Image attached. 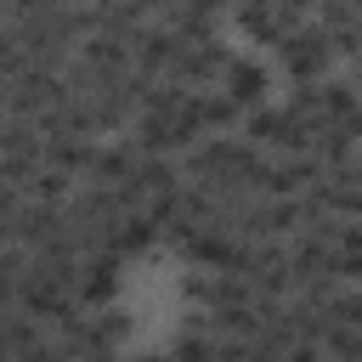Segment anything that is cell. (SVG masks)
Returning a JSON list of instances; mask_svg holds the SVG:
<instances>
[{"instance_id": "1", "label": "cell", "mask_w": 362, "mask_h": 362, "mask_svg": "<svg viewBox=\"0 0 362 362\" xmlns=\"http://www.w3.org/2000/svg\"><path fill=\"white\" fill-rule=\"evenodd\" d=\"M238 130H243V141H255V147H277V153H311V136H317L311 119H300V113H288V107H272V102L249 107Z\"/></svg>"}, {"instance_id": "2", "label": "cell", "mask_w": 362, "mask_h": 362, "mask_svg": "<svg viewBox=\"0 0 362 362\" xmlns=\"http://www.w3.org/2000/svg\"><path fill=\"white\" fill-rule=\"evenodd\" d=\"M277 57H283V74H288L294 85L328 79V62H334V34H328V23H294V34L277 45Z\"/></svg>"}, {"instance_id": "3", "label": "cell", "mask_w": 362, "mask_h": 362, "mask_svg": "<svg viewBox=\"0 0 362 362\" xmlns=\"http://www.w3.org/2000/svg\"><path fill=\"white\" fill-rule=\"evenodd\" d=\"M68 96H79V90L68 85V74H57V68H28L23 79L6 85V113L40 119L45 107H57V102H68Z\"/></svg>"}, {"instance_id": "4", "label": "cell", "mask_w": 362, "mask_h": 362, "mask_svg": "<svg viewBox=\"0 0 362 362\" xmlns=\"http://www.w3.org/2000/svg\"><path fill=\"white\" fill-rule=\"evenodd\" d=\"M226 62H232V51H226L221 34H215V40H181L170 79H181V85H215V79L226 74Z\"/></svg>"}, {"instance_id": "5", "label": "cell", "mask_w": 362, "mask_h": 362, "mask_svg": "<svg viewBox=\"0 0 362 362\" xmlns=\"http://www.w3.org/2000/svg\"><path fill=\"white\" fill-rule=\"evenodd\" d=\"M294 23H300V11H288L283 0H238V28L260 45H283L294 34Z\"/></svg>"}, {"instance_id": "6", "label": "cell", "mask_w": 362, "mask_h": 362, "mask_svg": "<svg viewBox=\"0 0 362 362\" xmlns=\"http://www.w3.org/2000/svg\"><path fill=\"white\" fill-rule=\"evenodd\" d=\"M74 294H79L85 311L113 305V300H119V255H113V249L85 255V260H79V283H74Z\"/></svg>"}, {"instance_id": "7", "label": "cell", "mask_w": 362, "mask_h": 362, "mask_svg": "<svg viewBox=\"0 0 362 362\" xmlns=\"http://www.w3.org/2000/svg\"><path fill=\"white\" fill-rule=\"evenodd\" d=\"M175 51H181V34H175L170 23H141L136 40H130L136 74H170V68H175Z\"/></svg>"}, {"instance_id": "8", "label": "cell", "mask_w": 362, "mask_h": 362, "mask_svg": "<svg viewBox=\"0 0 362 362\" xmlns=\"http://www.w3.org/2000/svg\"><path fill=\"white\" fill-rule=\"evenodd\" d=\"M57 232H68V209H62V204H40V198H28L23 215L11 221V243H23L28 255H34L45 238H57Z\"/></svg>"}, {"instance_id": "9", "label": "cell", "mask_w": 362, "mask_h": 362, "mask_svg": "<svg viewBox=\"0 0 362 362\" xmlns=\"http://www.w3.org/2000/svg\"><path fill=\"white\" fill-rule=\"evenodd\" d=\"M221 90L249 113V107H260V102H266L272 74H266V62H255V57H232V62H226V74H221Z\"/></svg>"}, {"instance_id": "10", "label": "cell", "mask_w": 362, "mask_h": 362, "mask_svg": "<svg viewBox=\"0 0 362 362\" xmlns=\"http://www.w3.org/2000/svg\"><path fill=\"white\" fill-rule=\"evenodd\" d=\"M153 243H164V232H158V221H153L147 209H124V215L107 226V249H113L119 260H130V255H147Z\"/></svg>"}, {"instance_id": "11", "label": "cell", "mask_w": 362, "mask_h": 362, "mask_svg": "<svg viewBox=\"0 0 362 362\" xmlns=\"http://www.w3.org/2000/svg\"><path fill=\"white\" fill-rule=\"evenodd\" d=\"M136 147L130 141H107V147H96V158H90V181L96 187H124L130 175H136Z\"/></svg>"}, {"instance_id": "12", "label": "cell", "mask_w": 362, "mask_h": 362, "mask_svg": "<svg viewBox=\"0 0 362 362\" xmlns=\"http://www.w3.org/2000/svg\"><path fill=\"white\" fill-rule=\"evenodd\" d=\"M40 328H45V322H34V317H28L23 305H17V311H0V356L23 362V356H28V351H34L40 339H45Z\"/></svg>"}, {"instance_id": "13", "label": "cell", "mask_w": 362, "mask_h": 362, "mask_svg": "<svg viewBox=\"0 0 362 362\" xmlns=\"http://www.w3.org/2000/svg\"><path fill=\"white\" fill-rule=\"evenodd\" d=\"M90 158H96L90 136H51L45 141V164L62 170V175H90Z\"/></svg>"}, {"instance_id": "14", "label": "cell", "mask_w": 362, "mask_h": 362, "mask_svg": "<svg viewBox=\"0 0 362 362\" xmlns=\"http://www.w3.org/2000/svg\"><path fill=\"white\" fill-rule=\"evenodd\" d=\"M362 107V96H356V85L351 79H317V113H322V124H345L351 113Z\"/></svg>"}, {"instance_id": "15", "label": "cell", "mask_w": 362, "mask_h": 362, "mask_svg": "<svg viewBox=\"0 0 362 362\" xmlns=\"http://www.w3.org/2000/svg\"><path fill=\"white\" fill-rule=\"evenodd\" d=\"M164 23H170L181 40H215V23H221V11H215V6H204V0H175Z\"/></svg>"}, {"instance_id": "16", "label": "cell", "mask_w": 362, "mask_h": 362, "mask_svg": "<svg viewBox=\"0 0 362 362\" xmlns=\"http://www.w3.org/2000/svg\"><path fill=\"white\" fill-rule=\"evenodd\" d=\"M356 136L345 130V124H317V136H311V153L322 158V170H339V164H351L356 158Z\"/></svg>"}, {"instance_id": "17", "label": "cell", "mask_w": 362, "mask_h": 362, "mask_svg": "<svg viewBox=\"0 0 362 362\" xmlns=\"http://www.w3.org/2000/svg\"><path fill=\"white\" fill-rule=\"evenodd\" d=\"M209 334L255 339V334H260V311H255V305H215V311H209Z\"/></svg>"}, {"instance_id": "18", "label": "cell", "mask_w": 362, "mask_h": 362, "mask_svg": "<svg viewBox=\"0 0 362 362\" xmlns=\"http://www.w3.org/2000/svg\"><path fill=\"white\" fill-rule=\"evenodd\" d=\"M68 181H74V175H62V170L40 164V170L28 175V187H23V198H40V204H68V198H74V192H68Z\"/></svg>"}, {"instance_id": "19", "label": "cell", "mask_w": 362, "mask_h": 362, "mask_svg": "<svg viewBox=\"0 0 362 362\" xmlns=\"http://www.w3.org/2000/svg\"><path fill=\"white\" fill-rule=\"evenodd\" d=\"M170 362H215V334L192 322V328H187V334L170 345Z\"/></svg>"}, {"instance_id": "20", "label": "cell", "mask_w": 362, "mask_h": 362, "mask_svg": "<svg viewBox=\"0 0 362 362\" xmlns=\"http://www.w3.org/2000/svg\"><path fill=\"white\" fill-rule=\"evenodd\" d=\"M28 68H34V62H28V51L17 45V34H11V28H0V79L11 85V79H23Z\"/></svg>"}, {"instance_id": "21", "label": "cell", "mask_w": 362, "mask_h": 362, "mask_svg": "<svg viewBox=\"0 0 362 362\" xmlns=\"http://www.w3.org/2000/svg\"><path fill=\"white\" fill-rule=\"evenodd\" d=\"M322 351H328V356H362V328L334 322V328H328V339H322Z\"/></svg>"}, {"instance_id": "22", "label": "cell", "mask_w": 362, "mask_h": 362, "mask_svg": "<svg viewBox=\"0 0 362 362\" xmlns=\"http://www.w3.org/2000/svg\"><path fill=\"white\" fill-rule=\"evenodd\" d=\"M328 311H334V322H351V328H362V288H334Z\"/></svg>"}, {"instance_id": "23", "label": "cell", "mask_w": 362, "mask_h": 362, "mask_svg": "<svg viewBox=\"0 0 362 362\" xmlns=\"http://www.w3.org/2000/svg\"><path fill=\"white\" fill-rule=\"evenodd\" d=\"M23 204H28V198H23V187L0 181V221H17V215H23Z\"/></svg>"}, {"instance_id": "24", "label": "cell", "mask_w": 362, "mask_h": 362, "mask_svg": "<svg viewBox=\"0 0 362 362\" xmlns=\"http://www.w3.org/2000/svg\"><path fill=\"white\" fill-rule=\"evenodd\" d=\"M17 17H40V11H57V6H68V0H6Z\"/></svg>"}, {"instance_id": "25", "label": "cell", "mask_w": 362, "mask_h": 362, "mask_svg": "<svg viewBox=\"0 0 362 362\" xmlns=\"http://www.w3.org/2000/svg\"><path fill=\"white\" fill-rule=\"evenodd\" d=\"M322 356H328V351H322V345H305V339H294V345H288V356H283V362H322Z\"/></svg>"}, {"instance_id": "26", "label": "cell", "mask_w": 362, "mask_h": 362, "mask_svg": "<svg viewBox=\"0 0 362 362\" xmlns=\"http://www.w3.org/2000/svg\"><path fill=\"white\" fill-rule=\"evenodd\" d=\"M79 362H119L113 351H90V356H79Z\"/></svg>"}, {"instance_id": "27", "label": "cell", "mask_w": 362, "mask_h": 362, "mask_svg": "<svg viewBox=\"0 0 362 362\" xmlns=\"http://www.w3.org/2000/svg\"><path fill=\"white\" fill-rule=\"evenodd\" d=\"M288 11H311V6H322V0H283Z\"/></svg>"}, {"instance_id": "28", "label": "cell", "mask_w": 362, "mask_h": 362, "mask_svg": "<svg viewBox=\"0 0 362 362\" xmlns=\"http://www.w3.org/2000/svg\"><path fill=\"white\" fill-rule=\"evenodd\" d=\"M136 362H170V356H136Z\"/></svg>"}, {"instance_id": "29", "label": "cell", "mask_w": 362, "mask_h": 362, "mask_svg": "<svg viewBox=\"0 0 362 362\" xmlns=\"http://www.w3.org/2000/svg\"><path fill=\"white\" fill-rule=\"evenodd\" d=\"M334 362H362V356H334Z\"/></svg>"}]
</instances>
